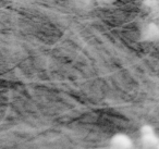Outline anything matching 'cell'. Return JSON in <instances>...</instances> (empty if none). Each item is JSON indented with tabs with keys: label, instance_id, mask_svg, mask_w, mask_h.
Wrapping results in <instances>:
<instances>
[{
	"label": "cell",
	"instance_id": "6da1fadb",
	"mask_svg": "<svg viewBox=\"0 0 159 149\" xmlns=\"http://www.w3.org/2000/svg\"><path fill=\"white\" fill-rule=\"evenodd\" d=\"M139 142L144 149H154L159 142V137L150 125H143L139 129Z\"/></svg>",
	"mask_w": 159,
	"mask_h": 149
},
{
	"label": "cell",
	"instance_id": "7a4b0ae2",
	"mask_svg": "<svg viewBox=\"0 0 159 149\" xmlns=\"http://www.w3.org/2000/svg\"><path fill=\"white\" fill-rule=\"evenodd\" d=\"M139 39L148 44H156L159 43V23L148 22L142 27L139 32Z\"/></svg>",
	"mask_w": 159,
	"mask_h": 149
},
{
	"label": "cell",
	"instance_id": "3957f363",
	"mask_svg": "<svg viewBox=\"0 0 159 149\" xmlns=\"http://www.w3.org/2000/svg\"><path fill=\"white\" fill-rule=\"evenodd\" d=\"M110 149H134L133 139L124 133H117L110 139Z\"/></svg>",
	"mask_w": 159,
	"mask_h": 149
},
{
	"label": "cell",
	"instance_id": "277c9868",
	"mask_svg": "<svg viewBox=\"0 0 159 149\" xmlns=\"http://www.w3.org/2000/svg\"><path fill=\"white\" fill-rule=\"evenodd\" d=\"M118 0H97V3L100 7H110V6L115 5Z\"/></svg>",
	"mask_w": 159,
	"mask_h": 149
},
{
	"label": "cell",
	"instance_id": "5b68a950",
	"mask_svg": "<svg viewBox=\"0 0 159 149\" xmlns=\"http://www.w3.org/2000/svg\"><path fill=\"white\" fill-rule=\"evenodd\" d=\"M75 3H77V5H82V3H85L86 1H89V0H73Z\"/></svg>",
	"mask_w": 159,
	"mask_h": 149
},
{
	"label": "cell",
	"instance_id": "8992f818",
	"mask_svg": "<svg viewBox=\"0 0 159 149\" xmlns=\"http://www.w3.org/2000/svg\"><path fill=\"white\" fill-rule=\"evenodd\" d=\"M155 149H159V142H158V145H157L156 148H155Z\"/></svg>",
	"mask_w": 159,
	"mask_h": 149
},
{
	"label": "cell",
	"instance_id": "52a82bcc",
	"mask_svg": "<svg viewBox=\"0 0 159 149\" xmlns=\"http://www.w3.org/2000/svg\"><path fill=\"white\" fill-rule=\"evenodd\" d=\"M157 21H158V23H159V18H158V20H157Z\"/></svg>",
	"mask_w": 159,
	"mask_h": 149
},
{
	"label": "cell",
	"instance_id": "ba28073f",
	"mask_svg": "<svg viewBox=\"0 0 159 149\" xmlns=\"http://www.w3.org/2000/svg\"><path fill=\"white\" fill-rule=\"evenodd\" d=\"M154 149H155V148H154Z\"/></svg>",
	"mask_w": 159,
	"mask_h": 149
}]
</instances>
